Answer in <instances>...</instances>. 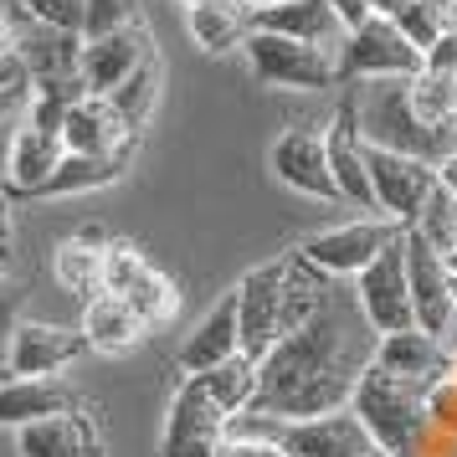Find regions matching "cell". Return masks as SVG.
<instances>
[{
	"mask_svg": "<svg viewBox=\"0 0 457 457\" xmlns=\"http://www.w3.org/2000/svg\"><path fill=\"white\" fill-rule=\"evenodd\" d=\"M380 334L360 309V298L345 293H324V303L313 309L309 324L283 334L262 360H257V416H283V421H303V416H329L350 406L354 386L365 365L375 360Z\"/></svg>",
	"mask_w": 457,
	"mask_h": 457,
	"instance_id": "cell-1",
	"label": "cell"
},
{
	"mask_svg": "<svg viewBox=\"0 0 457 457\" xmlns=\"http://www.w3.org/2000/svg\"><path fill=\"white\" fill-rule=\"evenodd\" d=\"M432 386L401 380L386 365H365L360 386L350 395V411L365 421V432L375 436V447L386 457H432L436 442V421H432Z\"/></svg>",
	"mask_w": 457,
	"mask_h": 457,
	"instance_id": "cell-2",
	"label": "cell"
},
{
	"mask_svg": "<svg viewBox=\"0 0 457 457\" xmlns=\"http://www.w3.org/2000/svg\"><path fill=\"white\" fill-rule=\"evenodd\" d=\"M354 104V119H360V134L365 145L375 149H395V154H416V160H453L457 139H442L432 129L416 124L411 104H406V78H375V83H350L345 87Z\"/></svg>",
	"mask_w": 457,
	"mask_h": 457,
	"instance_id": "cell-3",
	"label": "cell"
},
{
	"mask_svg": "<svg viewBox=\"0 0 457 457\" xmlns=\"http://www.w3.org/2000/svg\"><path fill=\"white\" fill-rule=\"evenodd\" d=\"M227 432L272 442L283 457H386L375 447V436L365 432V421H360L350 406H345V411H329V416H303V421L242 411Z\"/></svg>",
	"mask_w": 457,
	"mask_h": 457,
	"instance_id": "cell-4",
	"label": "cell"
},
{
	"mask_svg": "<svg viewBox=\"0 0 457 457\" xmlns=\"http://www.w3.org/2000/svg\"><path fill=\"white\" fill-rule=\"evenodd\" d=\"M247 67L262 87H288V93H319V87H339V52L293 42L278 31H252L247 37Z\"/></svg>",
	"mask_w": 457,
	"mask_h": 457,
	"instance_id": "cell-5",
	"label": "cell"
},
{
	"mask_svg": "<svg viewBox=\"0 0 457 457\" xmlns=\"http://www.w3.org/2000/svg\"><path fill=\"white\" fill-rule=\"evenodd\" d=\"M288 278H293V252H278L268 262L237 283V319H242V354L262 360V354L283 339V313H288Z\"/></svg>",
	"mask_w": 457,
	"mask_h": 457,
	"instance_id": "cell-6",
	"label": "cell"
},
{
	"mask_svg": "<svg viewBox=\"0 0 457 457\" xmlns=\"http://www.w3.org/2000/svg\"><path fill=\"white\" fill-rule=\"evenodd\" d=\"M401 231L406 227L391 221V216H354L345 227L303 237V242H298V257H303L309 268H319L324 278H360L391 242H401Z\"/></svg>",
	"mask_w": 457,
	"mask_h": 457,
	"instance_id": "cell-7",
	"label": "cell"
},
{
	"mask_svg": "<svg viewBox=\"0 0 457 457\" xmlns=\"http://www.w3.org/2000/svg\"><path fill=\"white\" fill-rule=\"evenodd\" d=\"M421 67H427V57L401 37V26L391 16H370L339 46V87L375 83V78H416Z\"/></svg>",
	"mask_w": 457,
	"mask_h": 457,
	"instance_id": "cell-8",
	"label": "cell"
},
{
	"mask_svg": "<svg viewBox=\"0 0 457 457\" xmlns=\"http://www.w3.org/2000/svg\"><path fill=\"white\" fill-rule=\"evenodd\" d=\"M354 298H360V309H365V319H370L375 334L416 329L411 268H406V231H401V242H391L370 268L354 278Z\"/></svg>",
	"mask_w": 457,
	"mask_h": 457,
	"instance_id": "cell-9",
	"label": "cell"
},
{
	"mask_svg": "<svg viewBox=\"0 0 457 457\" xmlns=\"http://www.w3.org/2000/svg\"><path fill=\"white\" fill-rule=\"evenodd\" d=\"M370 160V186L380 201V216H391L401 227H416V216L427 211L432 190L442 186V165L432 160H416V154H395V149H375L365 145Z\"/></svg>",
	"mask_w": 457,
	"mask_h": 457,
	"instance_id": "cell-10",
	"label": "cell"
},
{
	"mask_svg": "<svg viewBox=\"0 0 457 457\" xmlns=\"http://www.w3.org/2000/svg\"><path fill=\"white\" fill-rule=\"evenodd\" d=\"M104 288L119 293L124 303H134V313L145 319L149 329H160V324H170V319L180 313V288H175L134 242H108Z\"/></svg>",
	"mask_w": 457,
	"mask_h": 457,
	"instance_id": "cell-11",
	"label": "cell"
},
{
	"mask_svg": "<svg viewBox=\"0 0 457 457\" xmlns=\"http://www.w3.org/2000/svg\"><path fill=\"white\" fill-rule=\"evenodd\" d=\"M268 170L278 186L298 190L309 201H339V186H334V170H329V129L319 124L283 129L268 149Z\"/></svg>",
	"mask_w": 457,
	"mask_h": 457,
	"instance_id": "cell-12",
	"label": "cell"
},
{
	"mask_svg": "<svg viewBox=\"0 0 457 457\" xmlns=\"http://www.w3.org/2000/svg\"><path fill=\"white\" fill-rule=\"evenodd\" d=\"M406 268H411V303H416V329L436 334L453 345L457 334V293H453V272H447V257L421 237V231L406 227Z\"/></svg>",
	"mask_w": 457,
	"mask_h": 457,
	"instance_id": "cell-13",
	"label": "cell"
},
{
	"mask_svg": "<svg viewBox=\"0 0 457 457\" xmlns=\"http://www.w3.org/2000/svg\"><path fill=\"white\" fill-rule=\"evenodd\" d=\"M227 427H231V411L211 395L206 375H186L175 401H170L160 457H186L195 447H216V442H227Z\"/></svg>",
	"mask_w": 457,
	"mask_h": 457,
	"instance_id": "cell-14",
	"label": "cell"
},
{
	"mask_svg": "<svg viewBox=\"0 0 457 457\" xmlns=\"http://www.w3.org/2000/svg\"><path fill=\"white\" fill-rule=\"evenodd\" d=\"M83 354H87L83 329H67V324L16 319L5 329V375H62Z\"/></svg>",
	"mask_w": 457,
	"mask_h": 457,
	"instance_id": "cell-15",
	"label": "cell"
},
{
	"mask_svg": "<svg viewBox=\"0 0 457 457\" xmlns=\"http://www.w3.org/2000/svg\"><path fill=\"white\" fill-rule=\"evenodd\" d=\"M329 170H334V186H339V201L365 216H380V201H375L370 186V160H365V134H360V119H354L350 93L339 98L329 119Z\"/></svg>",
	"mask_w": 457,
	"mask_h": 457,
	"instance_id": "cell-16",
	"label": "cell"
},
{
	"mask_svg": "<svg viewBox=\"0 0 457 457\" xmlns=\"http://www.w3.org/2000/svg\"><path fill=\"white\" fill-rule=\"evenodd\" d=\"M67 411H83V395L62 375H5L0 380V427H11V432Z\"/></svg>",
	"mask_w": 457,
	"mask_h": 457,
	"instance_id": "cell-17",
	"label": "cell"
},
{
	"mask_svg": "<svg viewBox=\"0 0 457 457\" xmlns=\"http://www.w3.org/2000/svg\"><path fill=\"white\" fill-rule=\"evenodd\" d=\"M149 57H154V46H149L145 21L124 26V31H108V37H83V87L108 98V93L124 83V78H134Z\"/></svg>",
	"mask_w": 457,
	"mask_h": 457,
	"instance_id": "cell-18",
	"label": "cell"
},
{
	"mask_svg": "<svg viewBox=\"0 0 457 457\" xmlns=\"http://www.w3.org/2000/svg\"><path fill=\"white\" fill-rule=\"evenodd\" d=\"M62 145L67 154H134L139 134L119 119L104 93H83L62 119Z\"/></svg>",
	"mask_w": 457,
	"mask_h": 457,
	"instance_id": "cell-19",
	"label": "cell"
},
{
	"mask_svg": "<svg viewBox=\"0 0 457 457\" xmlns=\"http://www.w3.org/2000/svg\"><path fill=\"white\" fill-rule=\"evenodd\" d=\"M375 365H386L391 375L416 380V386H436V380H447L457 370V350L427 329H401V334H380Z\"/></svg>",
	"mask_w": 457,
	"mask_h": 457,
	"instance_id": "cell-20",
	"label": "cell"
},
{
	"mask_svg": "<svg viewBox=\"0 0 457 457\" xmlns=\"http://www.w3.org/2000/svg\"><path fill=\"white\" fill-rule=\"evenodd\" d=\"M252 31H278V37H293V42L324 46V52H339L350 26L339 21L329 0H278V5H262L252 11Z\"/></svg>",
	"mask_w": 457,
	"mask_h": 457,
	"instance_id": "cell-21",
	"label": "cell"
},
{
	"mask_svg": "<svg viewBox=\"0 0 457 457\" xmlns=\"http://www.w3.org/2000/svg\"><path fill=\"white\" fill-rule=\"evenodd\" d=\"M242 354V319H237V288L216 303V309L186 334V345H180V370L186 375H206L216 365H227Z\"/></svg>",
	"mask_w": 457,
	"mask_h": 457,
	"instance_id": "cell-22",
	"label": "cell"
},
{
	"mask_svg": "<svg viewBox=\"0 0 457 457\" xmlns=\"http://www.w3.org/2000/svg\"><path fill=\"white\" fill-rule=\"evenodd\" d=\"M16 457H104V432L87 411H67L16 432Z\"/></svg>",
	"mask_w": 457,
	"mask_h": 457,
	"instance_id": "cell-23",
	"label": "cell"
},
{
	"mask_svg": "<svg viewBox=\"0 0 457 457\" xmlns=\"http://www.w3.org/2000/svg\"><path fill=\"white\" fill-rule=\"evenodd\" d=\"M104 268H108V237L104 227H83L62 237L57 252H52V272L78 303H87L93 293H104Z\"/></svg>",
	"mask_w": 457,
	"mask_h": 457,
	"instance_id": "cell-24",
	"label": "cell"
},
{
	"mask_svg": "<svg viewBox=\"0 0 457 457\" xmlns=\"http://www.w3.org/2000/svg\"><path fill=\"white\" fill-rule=\"evenodd\" d=\"M62 160H67L62 134H57V129H37V124L21 119V134H16V149H11V170H5L11 195H31V201H37Z\"/></svg>",
	"mask_w": 457,
	"mask_h": 457,
	"instance_id": "cell-25",
	"label": "cell"
},
{
	"mask_svg": "<svg viewBox=\"0 0 457 457\" xmlns=\"http://www.w3.org/2000/svg\"><path fill=\"white\" fill-rule=\"evenodd\" d=\"M83 339H87V350H98V354H129L139 339L149 334V324L134 313V303H124L119 293H93L83 303Z\"/></svg>",
	"mask_w": 457,
	"mask_h": 457,
	"instance_id": "cell-26",
	"label": "cell"
},
{
	"mask_svg": "<svg viewBox=\"0 0 457 457\" xmlns=\"http://www.w3.org/2000/svg\"><path fill=\"white\" fill-rule=\"evenodd\" d=\"M186 31H190V42L201 52H211V57L237 52L252 37V5L247 0H201V5H186Z\"/></svg>",
	"mask_w": 457,
	"mask_h": 457,
	"instance_id": "cell-27",
	"label": "cell"
},
{
	"mask_svg": "<svg viewBox=\"0 0 457 457\" xmlns=\"http://www.w3.org/2000/svg\"><path fill=\"white\" fill-rule=\"evenodd\" d=\"M129 154H67L57 175L42 186L37 201H67V195H87V190H104L113 180H124Z\"/></svg>",
	"mask_w": 457,
	"mask_h": 457,
	"instance_id": "cell-28",
	"label": "cell"
},
{
	"mask_svg": "<svg viewBox=\"0 0 457 457\" xmlns=\"http://www.w3.org/2000/svg\"><path fill=\"white\" fill-rule=\"evenodd\" d=\"M406 104H411L416 124L442 134V139H457V78H442V72H416L406 78Z\"/></svg>",
	"mask_w": 457,
	"mask_h": 457,
	"instance_id": "cell-29",
	"label": "cell"
},
{
	"mask_svg": "<svg viewBox=\"0 0 457 457\" xmlns=\"http://www.w3.org/2000/svg\"><path fill=\"white\" fill-rule=\"evenodd\" d=\"M160 83H165V67H160V57H149L134 78H124V83L108 93V104L119 108V119H124L134 134H145L149 113H154V104H160Z\"/></svg>",
	"mask_w": 457,
	"mask_h": 457,
	"instance_id": "cell-30",
	"label": "cell"
},
{
	"mask_svg": "<svg viewBox=\"0 0 457 457\" xmlns=\"http://www.w3.org/2000/svg\"><path fill=\"white\" fill-rule=\"evenodd\" d=\"M206 386H211V395L231 411V421H237V416L252 411V401H257V360L237 354V360H227V365L206 370Z\"/></svg>",
	"mask_w": 457,
	"mask_h": 457,
	"instance_id": "cell-31",
	"label": "cell"
},
{
	"mask_svg": "<svg viewBox=\"0 0 457 457\" xmlns=\"http://www.w3.org/2000/svg\"><path fill=\"white\" fill-rule=\"evenodd\" d=\"M411 231H421L442 257H453V252H457V190L453 186H436L432 201H427V211L416 216Z\"/></svg>",
	"mask_w": 457,
	"mask_h": 457,
	"instance_id": "cell-32",
	"label": "cell"
},
{
	"mask_svg": "<svg viewBox=\"0 0 457 457\" xmlns=\"http://www.w3.org/2000/svg\"><path fill=\"white\" fill-rule=\"evenodd\" d=\"M395 26H401V37H406V42H411L416 52L427 57V46H436V37H442V31H447L453 21H447V16L436 11L432 0H411V5H406V11L395 16Z\"/></svg>",
	"mask_w": 457,
	"mask_h": 457,
	"instance_id": "cell-33",
	"label": "cell"
},
{
	"mask_svg": "<svg viewBox=\"0 0 457 457\" xmlns=\"http://www.w3.org/2000/svg\"><path fill=\"white\" fill-rule=\"evenodd\" d=\"M134 21H139V0H87L83 37H108V31H124Z\"/></svg>",
	"mask_w": 457,
	"mask_h": 457,
	"instance_id": "cell-34",
	"label": "cell"
},
{
	"mask_svg": "<svg viewBox=\"0 0 457 457\" xmlns=\"http://www.w3.org/2000/svg\"><path fill=\"white\" fill-rule=\"evenodd\" d=\"M26 11L37 16L42 26H57V31H78L83 37L87 21V0H21Z\"/></svg>",
	"mask_w": 457,
	"mask_h": 457,
	"instance_id": "cell-35",
	"label": "cell"
},
{
	"mask_svg": "<svg viewBox=\"0 0 457 457\" xmlns=\"http://www.w3.org/2000/svg\"><path fill=\"white\" fill-rule=\"evenodd\" d=\"M427 72H442V78H457V26H447L436 46H427Z\"/></svg>",
	"mask_w": 457,
	"mask_h": 457,
	"instance_id": "cell-36",
	"label": "cell"
},
{
	"mask_svg": "<svg viewBox=\"0 0 457 457\" xmlns=\"http://www.w3.org/2000/svg\"><path fill=\"white\" fill-rule=\"evenodd\" d=\"M16 211H11V186L0 180V268H11L16 257Z\"/></svg>",
	"mask_w": 457,
	"mask_h": 457,
	"instance_id": "cell-37",
	"label": "cell"
},
{
	"mask_svg": "<svg viewBox=\"0 0 457 457\" xmlns=\"http://www.w3.org/2000/svg\"><path fill=\"white\" fill-rule=\"evenodd\" d=\"M0 87H31V72H26V62H21L16 46L0 52Z\"/></svg>",
	"mask_w": 457,
	"mask_h": 457,
	"instance_id": "cell-38",
	"label": "cell"
},
{
	"mask_svg": "<svg viewBox=\"0 0 457 457\" xmlns=\"http://www.w3.org/2000/svg\"><path fill=\"white\" fill-rule=\"evenodd\" d=\"M31 87H0V119H26Z\"/></svg>",
	"mask_w": 457,
	"mask_h": 457,
	"instance_id": "cell-39",
	"label": "cell"
},
{
	"mask_svg": "<svg viewBox=\"0 0 457 457\" xmlns=\"http://www.w3.org/2000/svg\"><path fill=\"white\" fill-rule=\"evenodd\" d=\"M16 324V288H11V268H0V329Z\"/></svg>",
	"mask_w": 457,
	"mask_h": 457,
	"instance_id": "cell-40",
	"label": "cell"
},
{
	"mask_svg": "<svg viewBox=\"0 0 457 457\" xmlns=\"http://www.w3.org/2000/svg\"><path fill=\"white\" fill-rule=\"evenodd\" d=\"M16 134H21V119H0V180L11 170V149H16Z\"/></svg>",
	"mask_w": 457,
	"mask_h": 457,
	"instance_id": "cell-41",
	"label": "cell"
},
{
	"mask_svg": "<svg viewBox=\"0 0 457 457\" xmlns=\"http://www.w3.org/2000/svg\"><path fill=\"white\" fill-rule=\"evenodd\" d=\"M329 5L339 11V21L350 26V31H354V26H365V21H370V5H365V0H329Z\"/></svg>",
	"mask_w": 457,
	"mask_h": 457,
	"instance_id": "cell-42",
	"label": "cell"
},
{
	"mask_svg": "<svg viewBox=\"0 0 457 457\" xmlns=\"http://www.w3.org/2000/svg\"><path fill=\"white\" fill-rule=\"evenodd\" d=\"M365 5H370V16H391V21H395L411 0H365Z\"/></svg>",
	"mask_w": 457,
	"mask_h": 457,
	"instance_id": "cell-43",
	"label": "cell"
},
{
	"mask_svg": "<svg viewBox=\"0 0 457 457\" xmlns=\"http://www.w3.org/2000/svg\"><path fill=\"white\" fill-rule=\"evenodd\" d=\"M432 5H436V11H442V16H447V21L457 26V0H432Z\"/></svg>",
	"mask_w": 457,
	"mask_h": 457,
	"instance_id": "cell-44",
	"label": "cell"
},
{
	"mask_svg": "<svg viewBox=\"0 0 457 457\" xmlns=\"http://www.w3.org/2000/svg\"><path fill=\"white\" fill-rule=\"evenodd\" d=\"M0 52H11V26H5V16H0Z\"/></svg>",
	"mask_w": 457,
	"mask_h": 457,
	"instance_id": "cell-45",
	"label": "cell"
},
{
	"mask_svg": "<svg viewBox=\"0 0 457 457\" xmlns=\"http://www.w3.org/2000/svg\"><path fill=\"white\" fill-rule=\"evenodd\" d=\"M252 11H262V5H278V0H247Z\"/></svg>",
	"mask_w": 457,
	"mask_h": 457,
	"instance_id": "cell-46",
	"label": "cell"
},
{
	"mask_svg": "<svg viewBox=\"0 0 457 457\" xmlns=\"http://www.w3.org/2000/svg\"><path fill=\"white\" fill-rule=\"evenodd\" d=\"M0 370H5V329H0Z\"/></svg>",
	"mask_w": 457,
	"mask_h": 457,
	"instance_id": "cell-47",
	"label": "cell"
},
{
	"mask_svg": "<svg viewBox=\"0 0 457 457\" xmlns=\"http://www.w3.org/2000/svg\"><path fill=\"white\" fill-rule=\"evenodd\" d=\"M180 5H201V0H180Z\"/></svg>",
	"mask_w": 457,
	"mask_h": 457,
	"instance_id": "cell-48",
	"label": "cell"
}]
</instances>
